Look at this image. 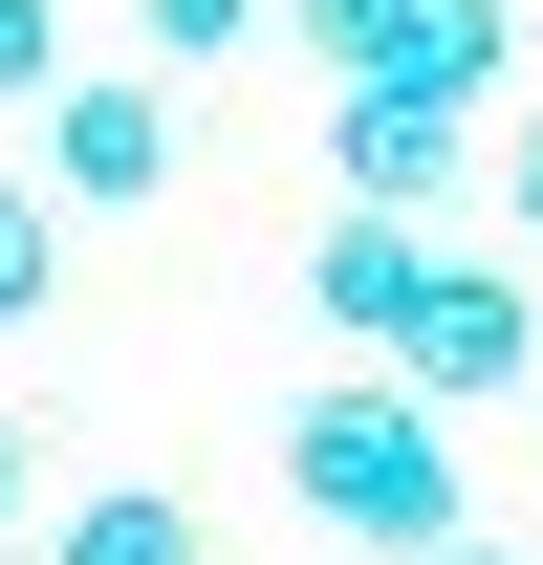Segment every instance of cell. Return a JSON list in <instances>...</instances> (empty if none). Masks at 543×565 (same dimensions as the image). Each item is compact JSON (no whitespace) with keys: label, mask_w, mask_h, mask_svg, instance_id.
<instances>
[{"label":"cell","mask_w":543,"mask_h":565,"mask_svg":"<svg viewBox=\"0 0 543 565\" xmlns=\"http://www.w3.org/2000/svg\"><path fill=\"white\" fill-rule=\"evenodd\" d=\"M283 479H305V522H348V544H392V565L478 544V479H457V414H413L392 370H327V392L283 414Z\"/></svg>","instance_id":"1"},{"label":"cell","mask_w":543,"mask_h":565,"mask_svg":"<svg viewBox=\"0 0 543 565\" xmlns=\"http://www.w3.org/2000/svg\"><path fill=\"white\" fill-rule=\"evenodd\" d=\"M522 370H543V282L500 262V239H435V305H413L392 392L413 414H478V392H522Z\"/></svg>","instance_id":"2"},{"label":"cell","mask_w":543,"mask_h":565,"mask_svg":"<svg viewBox=\"0 0 543 565\" xmlns=\"http://www.w3.org/2000/svg\"><path fill=\"white\" fill-rule=\"evenodd\" d=\"M174 196V87L152 66H66L44 87V217H152Z\"/></svg>","instance_id":"3"},{"label":"cell","mask_w":543,"mask_h":565,"mask_svg":"<svg viewBox=\"0 0 543 565\" xmlns=\"http://www.w3.org/2000/svg\"><path fill=\"white\" fill-rule=\"evenodd\" d=\"M413 305H435V239H413V217H327V239H305V327H348L370 370L413 349Z\"/></svg>","instance_id":"4"},{"label":"cell","mask_w":543,"mask_h":565,"mask_svg":"<svg viewBox=\"0 0 543 565\" xmlns=\"http://www.w3.org/2000/svg\"><path fill=\"white\" fill-rule=\"evenodd\" d=\"M327 174H348V217H413V239H435V196H457V109L327 87Z\"/></svg>","instance_id":"5"},{"label":"cell","mask_w":543,"mask_h":565,"mask_svg":"<svg viewBox=\"0 0 543 565\" xmlns=\"http://www.w3.org/2000/svg\"><path fill=\"white\" fill-rule=\"evenodd\" d=\"M44 565H217V544H196V500L109 479V500H66V522H44Z\"/></svg>","instance_id":"6"},{"label":"cell","mask_w":543,"mask_h":565,"mask_svg":"<svg viewBox=\"0 0 543 565\" xmlns=\"http://www.w3.org/2000/svg\"><path fill=\"white\" fill-rule=\"evenodd\" d=\"M66 305V217H44V174H0V327H44Z\"/></svg>","instance_id":"7"},{"label":"cell","mask_w":543,"mask_h":565,"mask_svg":"<svg viewBox=\"0 0 543 565\" xmlns=\"http://www.w3.org/2000/svg\"><path fill=\"white\" fill-rule=\"evenodd\" d=\"M239 22H262V0H131V44H152V87H196V66H239Z\"/></svg>","instance_id":"8"},{"label":"cell","mask_w":543,"mask_h":565,"mask_svg":"<svg viewBox=\"0 0 543 565\" xmlns=\"http://www.w3.org/2000/svg\"><path fill=\"white\" fill-rule=\"evenodd\" d=\"M66 87V0H0V109H44Z\"/></svg>","instance_id":"9"},{"label":"cell","mask_w":543,"mask_h":565,"mask_svg":"<svg viewBox=\"0 0 543 565\" xmlns=\"http://www.w3.org/2000/svg\"><path fill=\"white\" fill-rule=\"evenodd\" d=\"M500 262L543 282V109H522V131H500Z\"/></svg>","instance_id":"10"},{"label":"cell","mask_w":543,"mask_h":565,"mask_svg":"<svg viewBox=\"0 0 543 565\" xmlns=\"http://www.w3.org/2000/svg\"><path fill=\"white\" fill-rule=\"evenodd\" d=\"M22 522H44V435L0 414V565H22Z\"/></svg>","instance_id":"11"},{"label":"cell","mask_w":543,"mask_h":565,"mask_svg":"<svg viewBox=\"0 0 543 565\" xmlns=\"http://www.w3.org/2000/svg\"><path fill=\"white\" fill-rule=\"evenodd\" d=\"M435 565H522V544H435Z\"/></svg>","instance_id":"12"}]
</instances>
